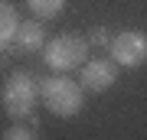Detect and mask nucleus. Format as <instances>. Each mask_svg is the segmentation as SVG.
I'll return each mask as SVG.
<instances>
[{
	"instance_id": "nucleus-1",
	"label": "nucleus",
	"mask_w": 147,
	"mask_h": 140,
	"mask_svg": "<svg viewBox=\"0 0 147 140\" xmlns=\"http://www.w3.org/2000/svg\"><path fill=\"white\" fill-rule=\"evenodd\" d=\"M39 101L56 117H75L85 104V88L79 82H72V78H62V72H59L56 78H42L39 82Z\"/></svg>"
},
{
	"instance_id": "nucleus-2",
	"label": "nucleus",
	"mask_w": 147,
	"mask_h": 140,
	"mask_svg": "<svg viewBox=\"0 0 147 140\" xmlns=\"http://www.w3.org/2000/svg\"><path fill=\"white\" fill-rule=\"evenodd\" d=\"M42 56H46V65L53 72H75L82 68V62L88 59V39L79 36V33H59V36L46 39L42 46Z\"/></svg>"
},
{
	"instance_id": "nucleus-3",
	"label": "nucleus",
	"mask_w": 147,
	"mask_h": 140,
	"mask_svg": "<svg viewBox=\"0 0 147 140\" xmlns=\"http://www.w3.org/2000/svg\"><path fill=\"white\" fill-rule=\"evenodd\" d=\"M39 104V82L33 72H13L3 85V111L13 121H23L33 114V108Z\"/></svg>"
},
{
	"instance_id": "nucleus-4",
	"label": "nucleus",
	"mask_w": 147,
	"mask_h": 140,
	"mask_svg": "<svg viewBox=\"0 0 147 140\" xmlns=\"http://www.w3.org/2000/svg\"><path fill=\"white\" fill-rule=\"evenodd\" d=\"M111 59L121 68H141L147 62V33L144 29H124L118 36H111L108 42Z\"/></svg>"
},
{
	"instance_id": "nucleus-5",
	"label": "nucleus",
	"mask_w": 147,
	"mask_h": 140,
	"mask_svg": "<svg viewBox=\"0 0 147 140\" xmlns=\"http://www.w3.org/2000/svg\"><path fill=\"white\" fill-rule=\"evenodd\" d=\"M118 82V62L115 59H85L82 62V75H79V85L85 91H108L111 85Z\"/></svg>"
},
{
	"instance_id": "nucleus-6",
	"label": "nucleus",
	"mask_w": 147,
	"mask_h": 140,
	"mask_svg": "<svg viewBox=\"0 0 147 140\" xmlns=\"http://www.w3.org/2000/svg\"><path fill=\"white\" fill-rule=\"evenodd\" d=\"M13 46L20 49V52H39L42 46H46V29H42V23H39V20H26V23H20Z\"/></svg>"
},
{
	"instance_id": "nucleus-7",
	"label": "nucleus",
	"mask_w": 147,
	"mask_h": 140,
	"mask_svg": "<svg viewBox=\"0 0 147 140\" xmlns=\"http://www.w3.org/2000/svg\"><path fill=\"white\" fill-rule=\"evenodd\" d=\"M16 29H20V13L10 0H0V52H7L16 39Z\"/></svg>"
},
{
	"instance_id": "nucleus-8",
	"label": "nucleus",
	"mask_w": 147,
	"mask_h": 140,
	"mask_svg": "<svg viewBox=\"0 0 147 140\" xmlns=\"http://www.w3.org/2000/svg\"><path fill=\"white\" fill-rule=\"evenodd\" d=\"M26 7L36 20H56L65 10V0H26Z\"/></svg>"
},
{
	"instance_id": "nucleus-9",
	"label": "nucleus",
	"mask_w": 147,
	"mask_h": 140,
	"mask_svg": "<svg viewBox=\"0 0 147 140\" xmlns=\"http://www.w3.org/2000/svg\"><path fill=\"white\" fill-rule=\"evenodd\" d=\"M36 137V130H26L23 124H16V127H10V130H3V140H33Z\"/></svg>"
},
{
	"instance_id": "nucleus-10",
	"label": "nucleus",
	"mask_w": 147,
	"mask_h": 140,
	"mask_svg": "<svg viewBox=\"0 0 147 140\" xmlns=\"http://www.w3.org/2000/svg\"><path fill=\"white\" fill-rule=\"evenodd\" d=\"M108 42H111L108 29H105V26H95V29H92V36H88V46H108Z\"/></svg>"
}]
</instances>
